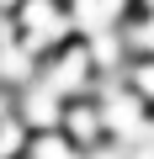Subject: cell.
Wrapping results in <instances>:
<instances>
[{"label":"cell","instance_id":"5","mask_svg":"<svg viewBox=\"0 0 154 159\" xmlns=\"http://www.w3.org/2000/svg\"><path fill=\"white\" fill-rule=\"evenodd\" d=\"M27 159H85V148L74 143L64 127H48V133H32V143H27Z\"/></svg>","mask_w":154,"mask_h":159},{"label":"cell","instance_id":"7","mask_svg":"<svg viewBox=\"0 0 154 159\" xmlns=\"http://www.w3.org/2000/svg\"><path fill=\"white\" fill-rule=\"evenodd\" d=\"M27 143H32V127L16 111L0 117V159H27Z\"/></svg>","mask_w":154,"mask_h":159},{"label":"cell","instance_id":"2","mask_svg":"<svg viewBox=\"0 0 154 159\" xmlns=\"http://www.w3.org/2000/svg\"><path fill=\"white\" fill-rule=\"evenodd\" d=\"M11 21H16L21 43H27L37 58H48L53 48H64V43L74 37V21H69V0H21V6L11 11Z\"/></svg>","mask_w":154,"mask_h":159},{"label":"cell","instance_id":"3","mask_svg":"<svg viewBox=\"0 0 154 159\" xmlns=\"http://www.w3.org/2000/svg\"><path fill=\"white\" fill-rule=\"evenodd\" d=\"M58 127L80 143L85 154L112 143V133H106V111H101V96H74V101L64 106V122H58Z\"/></svg>","mask_w":154,"mask_h":159},{"label":"cell","instance_id":"8","mask_svg":"<svg viewBox=\"0 0 154 159\" xmlns=\"http://www.w3.org/2000/svg\"><path fill=\"white\" fill-rule=\"evenodd\" d=\"M16 6H21V0H0V16H11V11H16Z\"/></svg>","mask_w":154,"mask_h":159},{"label":"cell","instance_id":"1","mask_svg":"<svg viewBox=\"0 0 154 159\" xmlns=\"http://www.w3.org/2000/svg\"><path fill=\"white\" fill-rule=\"evenodd\" d=\"M37 80H43L48 90H58L64 101H74V96H96L101 74H96V58H91V43H85V37H69L64 48H53V53L43 58Z\"/></svg>","mask_w":154,"mask_h":159},{"label":"cell","instance_id":"6","mask_svg":"<svg viewBox=\"0 0 154 159\" xmlns=\"http://www.w3.org/2000/svg\"><path fill=\"white\" fill-rule=\"evenodd\" d=\"M117 80H122V85H128V90H133V96H138V101H143V106L154 111V53L133 58V64H128V69H122Z\"/></svg>","mask_w":154,"mask_h":159},{"label":"cell","instance_id":"4","mask_svg":"<svg viewBox=\"0 0 154 159\" xmlns=\"http://www.w3.org/2000/svg\"><path fill=\"white\" fill-rule=\"evenodd\" d=\"M64 106H69V101H64L58 90H48L43 80H32V85H21V90H16V117H21L32 133L58 127V122H64Z\"/></svg>","mask_w":154,"mask_h":159}]
</instances>
